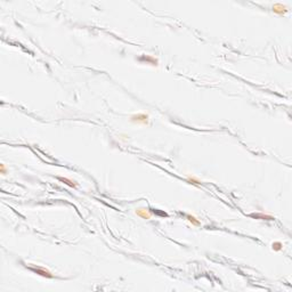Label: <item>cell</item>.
Instances as JSON below:
<instances>
[{
    "label": "cell",
    "mask_w": 292,
    "mask_h": 292,
    "mask_svg": "<svg viewBox=\"0 0 292 292\" xmlns=\"http://www.w3.org/2000/svg\"><path fill=\"white\" fill-rule=\"evenodd\" d=\"M0 173H1L2 176H5V175H6V173H7L6 166H5L3 163H1V164H0Z\"/></svg>",
    "instance_id": "10"
},
{
    "label": "cell",
    "mask_w": 292,
    "mask_h": 292,
    "mask_svg": "<svg viewBox=\"0 0 292 292\" xmlns=\"http://www.w3.org/2000/svg\"><path fill=\"white\" fill-rule=\"evenodd\" d=\"M187 182H191V184H194V185H200V184H202V180H200L199 178H196V177H187Z\"/></svg>",
    "instance_id": "8"
},
{
    "label": "cell",
    "mask_w": 292,
    "mask_h": 292,
    "mask_svg": "<svg viewBox=\"0 0 292 292\" xmlns=\"http://www.w3.org/2000/svg\"><path fill=\"white\" fill-rule=\"evenodd\" d=\"M135 213H136L138 217H140V218H143V219H146V220L151 219V217H152L151 212H149L147 209H145V208H138V209H136Z\"/></svg>",
    "instance_id": "3"
},
{
    "label": "cell",
    "mask_w": 292,
    "mask_h": 292,
    "mask_svg": "<svg viewBox=\"0 0 292 292\" xmlns=\"http://www.w3.org/2000/svg\"><path fill=\"white\" fill-rule=\"evenodd\" d=\"M273 12L276 14H279V15H283V14H285L286 12H288V9H286L285 6H283L282 3H275V5L273 6Z\"/></svg>",
    "instance_id": "4"
},
{
    "label": "cell",
    "mask_w": 292,
    "mask_h": 292,
    "mask_svg": "<svg viewBox=\"0 0 292 292\" xmlns=\"http://www.w3.org/2000/svg\"><path fill=\"white\" fill-rule=\"evenodd\" d=\"M186 219H187V220H188L193 226H196V227L201 226V222H200L199 219L196 218V217L192 216V215H186Z\"/></svg>",
    "instance_id": "7"
},
{
    "label": "cell",
    "mask_w": 292,
    "mask_h": 292,
    "mask_svg": "<svg viewBox=\"0 0 292 292\" xmlns=\"http://www.w3.org/2000/svg\"><path fill=\"white\" fill-rule=\"evenodd\" d=\"M30 269L32 270V272L36 273L38 275L40 276H43V277H53V275H51V273L49 272V270H47V269L42 268V267H30Z\"/></svg>",
    "instance_id": "2"
},
{
    "label": "cell",
    "mask_w": 292,
    "mask_h": 292,
    "mask_svg": "<svg viewBox=\"0 0 292 292\" xmlns=\"http://www.w3.org/2000/svg\"><path fill=\"white\" fill-rule=\"evenodd\" d=\"M273 250H275V251H280V250L282 249V243L281 242H274L273 243Z\"/></svg>",
    "instance_id": "9"
},
{
    "label": "cell",
    "mask_w": 292,
    "mask_h": 292,
    "mask_svg": "<svg viewBox=\"0 0 292 292\" xmlns=\"http://www.w3.org/2000/svg\"><path fill=\"white\" fill-rule=\"evenodd\" d=\"M57 179L60 180V182H64L65 185L72 187V188H75L76 186H78L76 182H74V180H72V179H69V178H66V177H57Z\"/></svg>",
    "instance_id": "5"
},
{
    "label": "cell",
    "mask_w": 292,
    "mask_h": 292,
    "mask_svg": "<svg viewBox=\"0 0 292 292\" xmlns=\"http://www.w3.org/2000/svg\"><path fill=\"white\" fill-rule=\"evenodd\" d=\"M130 121L134 123H140V124H147L148 123V115L144 113H138L130 116Z\"/></svg>",
    "instance_id": "1"
},
{
    "label": "cell",
    "mask_w": 292,
    "mask_h": 292,
    "mask_svg": "<svg viewBox=\"0 0 292 292\" xmlns=\"http://www.w3.org/2000/svg\"><path fill=\"white\" fill-rule=\"evenodd\" d=\"M250 216L256 219H261V220H274V217L269 216V215H265V213H251Z\"/></svg>",
    "instance_id": "6"
}]
</instances>
